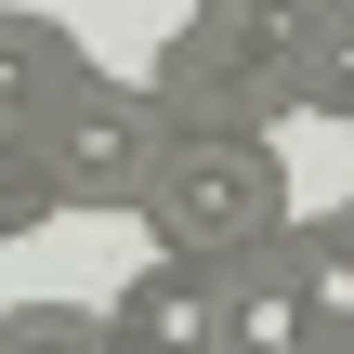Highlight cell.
I'll return each mask as SVG.
<instances>
[{
	"label": "cell",
	"mask_w": 354,
	"mask_h": 354,
	"mask_svg": "<svg viewBox=\"0 0 354 354\" xmlns=\"http://www.w3.org/2000/svg\"><path fill=\"white\" fill-rule=\"evenodd\" d=\"M131 210H145V236H158L171 263L250 276V263L302 223V184H289V145H276V131H171Z\"/></svg>",
	"instance_id": "cell-1"
},
{
	"label": "cell",
	"mask_w": 354,
	"mask_h": 354,
	"mask_svg": "<svg viewBox=\"0 0 354 354\" xmlns=\"http://www.w3.org/2000/svg\"><path fill=\"white\" fill-rule=\"evenodd\" d=\"M39 171H53V210H131L145 197V171H158V145H171V118L145 105V79H118V66H92L39 131Z\"/></svg>",
	"instance_id": "cell-2"
},
{
	"label": "cell",
	"mask_w": 354,
	"mask_h": 354,
	"mask_svg": "<svg viewBox=\"0 0 354 354\" xmlns=\"http://www.w3.org/2000/svg\"><path fill=\"white\" fill-rule=\"evenodd\" d=\"M145 105H158L171 131H276V118H289V79H276L236 26L171 13V26H158V66H145Z\"/></svg>",
	"instance_id": "cell-3"
},
{
	"label": "cell",
	"mask_w": 354,
	"mask_h": 354,
	"mask_svg": "<svg viewBox=\"0 0 354 354\" xmlns=\"http://www.w3.org/2000/svg\"><path fill=\"white\" fill-rule=\"evenodd\" d=\"M92 315H105V354H236V276L145 250Z\"/></svg>",
	"instance_id": "cell-4"
},
{
	"label": "cell",
	"mask_w": 354,
	"mask_h": 354,
	"mask_svg": "<svg viewBox=\"0 0 354 354\" xmlns=\"http://www.w3.org/2000/svg\"><path fill=\"white\" fill-rule=\"evenodd\" d=\"M105 53L79 39V13H39V0H0V131H39Z\"/></svg>",
	"instance_id": "cell-5"
},
{
	"label": "cell",
	"mask_w": 354,
	"mask_h": 354,
	"mask_svg": "<svg viewBox=\"0 0 354 354\" xmlns=\"http://www.w3.org/2000/svg\"><path fill=\"white\" fill-rule=\"evenodd\" d=\"M289 105L302 118H354V0H315L302 66H289Z\"/></svg>",
	"instance_id": "cell-6"
},
{
	"label": "cell",
	"mask_w": 354,
	"mask_h": 354,
	"mask_svg": "<svg viewBox=\"0 0 354 354\" xmlns=\"http://www.w3.org/2000/svg\"><path fill=\"white\" fill-rule=\"evenodd\" d=\"M0 354H105L92 302H0Z\"/></svg>",
	"instance_id": "cell-7"
},
{
	"label": "cell",
	"mask_w": 354,
	"mask_h": 354,
	"mask_svg": "<svg viewBox=\"0 0 354 354\" xmlns=\"http://www.w3.org/2000/svg\"><path fill=\"white\" fill-rule=\"evenodd\" d=\"M39 223H53V171L26 131H0V236H39Z\"/></svg>",
	"instance_id": "cell-8"
},
{
	"label": "cell",
	"mask_w": 354,
	"mask_h": 354,
	"mask_svg": "<svg viewBox=\"0 0 354 354\" xmlns=\"http://www.w3.org/2000/svg\"><path fill=\"white\" fill-rule=\"evenodd\" d=\"M328 223H342V236H354V197H342V210H328Z\"/></svg>",
	"instance_id": "cell-9"
},
{
	"label": "cell",
	"mask_w": 354,
	"mask_h": 354,
	"mask_svg": "<svg viewBox=\"0 0 354 354\" xmlns=\"http://www.w3.org/2000/svg\"><path fill=\"white\" fill-rule=\"evenodd\" d=\"M302 354H315V342H302Z\"/></svg>",
	"instance_id": "cell-10"
}]
</instances>
